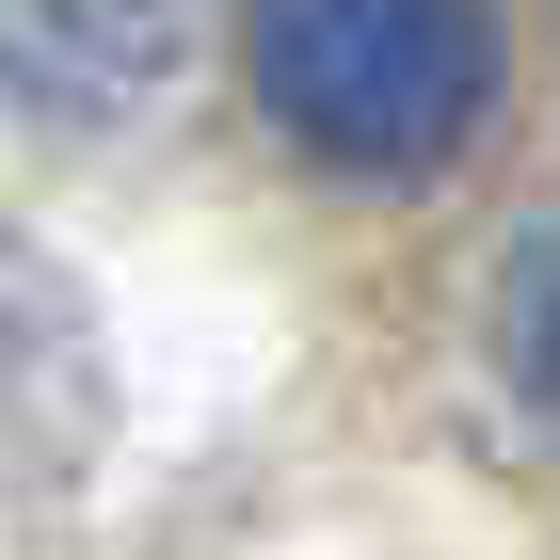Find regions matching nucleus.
I'll list each match as a JSON object with an SVG mask.
<instances>
[{
	"label": "nucleus",
	"instance_id": "1",
	"mask_svg": "<svg viewBox=\"0 0 560 560\" xmlns=\"http://www.w3.org/2000/svg\"><path fill=\"white\" fill-rule=\"evenodd\" d=\"M257 113L352 192H417L497 129V0H257Z\"/></svg>",
	"mask_w": 560,
	"mask_h": 560
},
{
	"label": "nucleus",
	"instance_id": "2",
	"mask_svg": "<svg viewBox=\"0 0 560 560\" xmlns=\"http://www.w3.org/2000/svg\"><path fill=\"white\" fill-rule=\"evenodd\" d=\"M81 448H96V320L65 257H33L0 224V513H33Z\"/></svg>",
	"mask_w": 560,
	"mask_h": 560
},
{
	"label": "nucleus",
	"instance_id": "3",
	"mask_svg": "<svg viewBox=\"0 0 560 560\" xmlns=\"http://www.w3.org/2000/svg\"><path fill=\"white\" fill-rule=\"evenodd\" d=\"M192 0H0V96L48 129H113L176 81Z\"/></svg>",
	"mask_w": 560,
	"mask_h": 560
},
{
	"label": "nucleus",
	"instance_id": "4",
	"mask_svg": "<svg viewBox=\"0 0 560 560\" xmlns=\"http://www.w3.org/2000/svg\"><path fill=\"white\" fill-rule=\"evenodd\" d=\"M497 385H513V417L560 448V209L497 241Z\"/></svg>",
	"mask_w": 560,
	"mask_h": 560
}]
</instances>
